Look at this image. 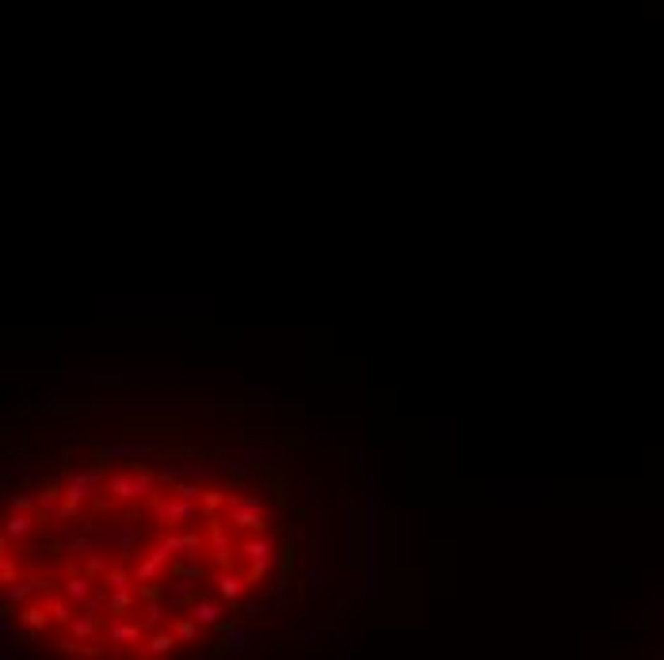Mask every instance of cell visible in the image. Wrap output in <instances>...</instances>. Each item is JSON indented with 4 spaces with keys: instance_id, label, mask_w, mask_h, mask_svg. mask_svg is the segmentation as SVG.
Here are the masks:
<instances>
[{
    "instance_id": "7",
    "label": "cell",
    "mask_w": 664,
    "mask_h": 660,
    "mask_svg": "<svg viewBox=\"0 0 664 660\" xmlns=\"http://www.w3.org/2000/svg\"><path fill=\"white\" fill-rule=\"evenodd\" d=\"M214 588H218V596L229 603V607H237L241 599H245V592H248V580L245 577H237V572H229L226 565H222V569H214Z\"/></svg>"
},
{
    "instance_id": "8",
    "label": "cell",
    "mask_w": 664,
    "mask_h": 660,
    "mask_svg": "<svg viewBox=\"0 0 664 660\" xmlns=\"http://www.w3.org/2000/svg\"><path fill=\"white\" fill-rule=\"evenodd\" d=\"M207 542H210L214 561H218V565H226V561H229V550H233V539H229L226 523H222V520H214V515H210V523H207Z\"/></svg>"
},
{
    "instance_id": "17",
    "label": "cell",
    "mask_w": 664,
    "mask_h": 660,
    "mask_svg": "<svg viewBox=\"0 0 664 660\" xmlns=\"http://www.w3.org/2000/svg\"><path fill=\"white\" fill-rule=\"evenodd\" d=\"M142 622H145V630H149V626H157V622H161V603H149Z\"/></svg>"
},
{
    "instance_id": "11",
    "label": "cell",
    "mask_w": 664,
    "mask_h": 660,
    "mask_svg": "<svg viewBox=\"0 0 664 660\" xmlns=\"http://www.w3.org/2000/svg\"><path fill=\"white\" fill-rule=\"evenodd\" d=\"M35 531V515H27V512H12V515H8V520H4V539L8 542H20V539H27V534H31Z\"/></svg>"
},
{
    "instance_id": "10",
    "label": "cell",
    "mask_w": 664,
    "mask_h": 660,
    "mask_svg": "<svg viewBox=\"0 0 664 660\" xmlns=\"http://www.w3.org/2000/svg\"><path fill=\"white\" fill-rule=\"evenodd\" d=\"M222 603L226 599H195L191 603V615L199 618V626H222Z\"/></svg>"
},
{
    "instance_id": "13",
    "label": "cell",
    "mask_w": 664,
    "mask_h": 660,
    "mask_svg": "<svg viewBox=\"0 0 664 660\" xmlns=\"http://www.w3.org/2000/svg\"><path fill=\"white\" fill-rule=\"evenodd\" d=\"M46 611H50V618L61 622V626H69V622L77 618V607H73L69 596H65V599H46Z\"/></svg>"
},
{
    "instance_id": "5",
    "label": "cell",
    "mask_w": 664,
    "mask_h": 660,
    "mask_svg": "<svg viewBox=\"0 0 664 660\" xmlns=\"http://www.w3.org/2000/svg\"><path fill=\"white\" fill-rule=\"evenodd\" d=\"M99 481H104V474L99 469H80V474H73L69 477V485H65V500H77V504H104L99 500Z\"/></svg>"
},
{
    "instance_id": "14",
    "label": "cell",
    "mask_w": 664,
    "mask_h": 660,
    "mask_svg": "<svg viewBox=\"0 0 664 660\" xmlns=\"http://www.w3.org/2000/svg\"><path fill=\"white\" fill-rule=\"evenodd\" d=\"M176 637H180V645H195L199 641V618L195 615H187V618H176Z\"/></svg>"
},
{
    "instance_id": "18",
    "label": "cell",
    "mask_w": 664,
    "mask_h": 660,
    "mask_svg": "<svg viewBox=\"0 0 664 660\" xmlns=\"http://www.w3.org/2000/svg\"><path fill=\"white\" fill-rule=\"evenodd\" d=\"M12 512H31V500H27V496H16V500H12Z\"/></svg>"
},
{
    "instance_id": "16",
    "label": "cell",
    "mask_w": 664,
    "mask_h": 660,
    "mask_svg": "<svg viewBox=\"0 0 664 660\" xmlns=\"http://www.w3.org/2000/svg\"><path fill=\"white\" fill-rule=\"evenodd\" d=\"M61 500H65V488H58V485L42 488V496H39V504H42V508H58Z\"/></svg>"
},
{
    "instance_id": "3",
    "label": "cell",
    "mask_w": 664,
    "mask_h": 660,
    "mask_svg": "<svg viewBox=\"0 0 664 660\" xmlns=\"http://www.w3.org/2000/svg\"><path fill=\"white\" fill-rule=\"evenodd\" d=\"M153 515H157V523L161 527H183V523H195L203 515V508L191 500V496H180V493H172L168 500H157L153 504Z\"/></svg>"
},
{
    "instance_id": "15",
    "label": "cell",
    "mask_w": 664,
    "mask_h": 660,
    "mask_svg": "<svg viewBox=\"0 0 664 660\" xmlns=\"http://www.w3.org/2000/svg\"><path fill=\"white\" fill-rule=\"evenodd\" d=\"M20 618H23V626H27V630H35V634H39V630H46V626L54 622V618H50V611H46V607H27Z\"/></svg>"
},
{
    "instance_id": "1",
    "label": "cell",
    "mask_w": 664,
    "mask_h": 660,
    "mask_svg": "<svg viewBox=\"0 0 664 660\" xmlns=\"http://www.w3.org/2000/svg\"><path fill=\"white\" fill-rule=\"evenodd\" d=\"M226 523L241 527V531H264L267 527V508L252 496L241 493H226Z\"/></svg>"
},
{
    "instance_id": "9",
    "label": "cell",
    "mask_w": 664,
    "mask_h": 660,
    "mask_svg": "<svg viewBox=\"0 0 664 660\" xmlns=\"http://www.w3.org/2000/svg\"><path fill=\"white\" fill-rule=\"evenodd\" d=\"M180 649V637H176V630H168V634H153L145 637L142 645L134 649L138 656H164V653H176Z\"/></svg>"
},
{
    "instance_id": "4",
    "label": "cell",
    "mask_w": 664,
    "mask_h": 660,
    "mask_svg": "<svg viewBox=\"0 0 664 660\" xmlns=\"http://www.w3.org/2000/svg\"><path fill=\"white\" fill-rule=\"evenodd\" d=\"M145 641V622H138V618H126V615H115V622H111V630H107V645H111V653H126V649H138Z\"/></svg>"
},
{
    "instance_id": "6",
    "label": "cell",
    "mask_w": 664,
    "mask_h": 660,
    "mask_svg": "<svg viewBox=\"0 0 664 660\" xmlns=\"http://www.w3.org/2000/svg\"><path fill=\"white\" fill-rule=\"evenodd\" d=\"M107 493L115 500H138V496L153 493V477L149 474H115L107 481Z\"/></svg>"
},
{
    "instance_id": "2",
    "label": "cell",
    "mask_w": 664,
    "mask_h": 660,
    "mask_svg": "<svg viewBox=\"0 0 664 660\" xmlns=\"http://www.w3.org/2000/svg\"><path fill=\"white\" fill-rule=\"evenodd\" d=\"M241 553L248 558V584L267 580L271 565H275V539L271 534H256V539L241 542Z\"/></svg>"
},
{
    "instance_id": "12",
    "label": "cell",
    "mask_w": 664,
    "mask_h": 660,
    "mask_svg": "<svg viewBox=\"0 0 664 660\" xmlns=\"http://www.w3.org/2000/svg\"><path fill=\"white\" fill-rule=\"evenodd\" d=\"M96 626H99V615H96V611L88 607V611H84V615H77V618L69 622V634L84 641V637H92V634H96Z\"/></svg>"
}]
</instances>
